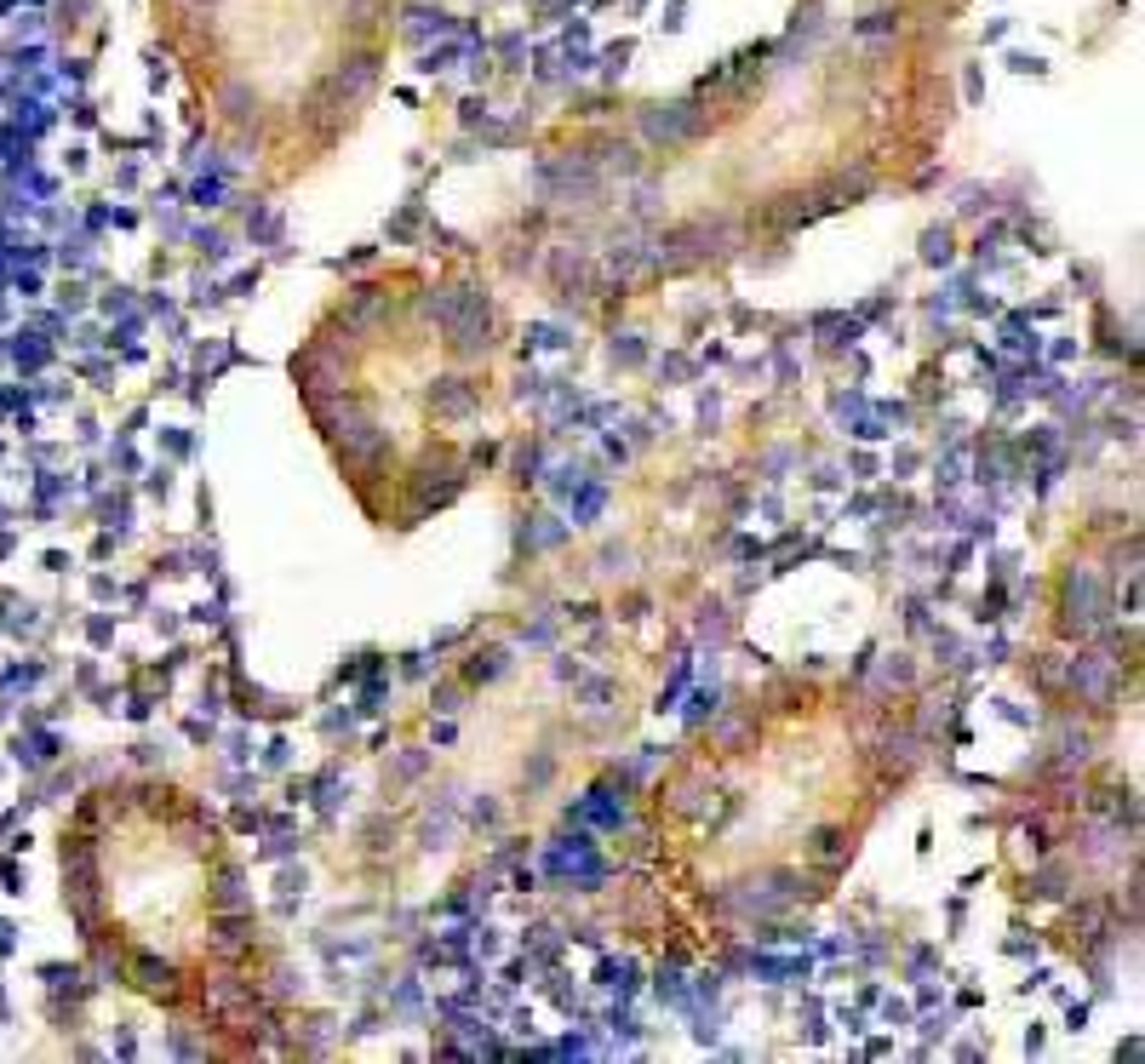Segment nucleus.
<instances>
[{"instance_id": "1", "label": "nucleus", "mask_w": 1145, "mask_h": 1064, "mask_svg": "<svg viewBox=\"0 0 1145 1064\" xmlns=\"http://www.w3.org/2000/svg\"><path fill=\"white\" fill-rule=\"evenodd\" d=\"M922 704L854 675H779L682 744L630 824L624 933L716 961L808 921L922 767Z\"/></svg>"}, {"instance_id": "2", "label": "nucleus", "mask_w": 1145, "mask_h": 1064, "mask_svg": "<svg viewBox=\"0 0 1145 1064\" xmlns=\"http://www.w3.org/2000/svg\"><path fill=\"white\" fill-rule=\"evenodd\" d=\"M304 418L361 515L413 532L487 481L510 429V321L464 269L344 287L292 355Z\"/></svg>"}, {"instance_id": "3", "label": "nucleus", "mask_w": 1145, "mask_h": 1064, "mask_svg": "<svg viewBox=\"0 0 1145 1064\" xmlns=\"http://www.w3.org/2000/svg\"><path fill=\"white\" fill-rule=\"evenodd\" d=\"M57 881L81 950L126 996L195 1030L263 1019L270 950L247 864L195 790L92 784L63 819Z\"/></svg>"}]
</instances>
